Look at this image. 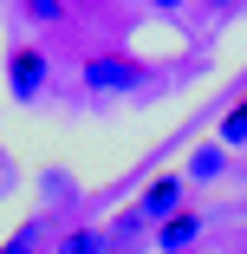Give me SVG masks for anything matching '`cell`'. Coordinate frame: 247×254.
<instances>
[{
    "instance_id": "obj_4",
    "label": "cell",
    "mask_w": 247,
    "mask_h": 254,
    "mask_svg": "<svg viewBox=\"0 0 247 254\" xmlns=\"http://www.w3.org/2000/svg\"><path fill=\"white\" fill-rule=\"evenodd\" d=\"M176 209H182V176H156L150 189L137 195V215H143V222H169Z\"/></svg>"
},
{
    "instance_id": "obj_6",
    "label": "cell",
    "mask_w": 247,
    "mask_h": 254,
    "mask_svg": "<svg viewBox=\"0 0 247 254\" xmlns=\"http://www.w3.org/2000/svg\"><path fill=\"white\" fill-rule=\"evenodd\" d=\"M221 170H228V150H221V143H202V150L189 157V176H195V183H215Z\"/></svg>"
},
{
    "instance_id": "obj_9",
    "label": "cell",
    "mask_w": 247,
    "mask_h": 254,
    "mask_svg": "<svg viewBox=\"0 0 247 254\" xmlns=\"http://www.w3.org/2000/svg\"><path fill=\"white\" fill-rule=\"evenodd\" d=\"M0 254H39V241H33V228H20L13 241H0Z\"/></svg>"
},
{
    "instance_id": "obj_10",
    "label": "cell",
    "mask_w": 247,
    "mask_h": 254,
    "mask_svg": "<svg viewBox=\"0 0 247 254\" xmlns=\"http://www.w3.org/2000/svg\"><path fill=\"white\" fill-rule=\"evenodd\" d=\"M150 7H156V13H182V7H189V0H150Z\"/></svg>"
},
{
    "instance_id": "obj_1",
    "label": "cell",
    "mask_w": 247,
    "mask_h": 254,
    "mask_svg": "<svg viewBox=\"0 0 247 254\" xmlns=\"http://www.w3.org/2000/svg\"><path fill=\"white\" fill-rule=\"evenodd\" d=\"M78 72H85V91H98V98H124V91L150 85V65L137 53H85Z\"/></svg>"
},
{
    "instance_id": "obj_8",
    "label": "cell",
    "mask_w": 247,
    "mask_h": 254,
    "mask_svg": "<svg viewBox=\"0 0 247 254\" xmlns=\"http://www.w3.org/2000/svg\"><path fill=\"white\" fill-rule=\"evenodd\" d=\"M234 143H247V98L228 105V118H221V150H234Z\"/></svg>"
},
{
    "instance_id": "obj_11",
    "label": "cell",
    "mask_w": 247,
    "mask_h": 254,
    "mask_svg": "<svg viewBox=\"0 0 247 254\" xmlns=\"http://www.w3.org/2000/svg\"><path fill=\"white\" fill-rule=\"evenodd\" d=\"M208 7H215V13H234V7H247V0H208Z\"/></svg>"
},
{
    "instance_id": "obj_3",
    "label": "cell",
    "mask_w": 247,
    "mask_h": 254,
    "mask_svg": "<svg viewBox=\"0 0 247 254\" xmlns=\"http://www.w3.org/2000/svg\"><path fill=\"white\" fill-rule=\"evenodd\" d=\"M202 209H176L169 222H156V254H195V241H202Z\"/></svg>"
},
{
    "instance_id": "obj_7",
    "label": "cell",
    "mask_w": 247,
    "mask_h": 254,
    "mask_svg": "<svg viewBox=\"0 0 247 254\" xmlns=\"http://www.w3.org/2000/svg\"><path fill=\"white\" fill-rule=\"evenodd\" d=\"M20 13H26L33 26H59L72 7H65V0H20Z\"/></svg>"
},
{
    "instance_id": "obj_5",
    "label": "cell",
    "mask_w": 247,
    "mask_h": 254,
    "mask_svg": "<svg viewBox=\"0 0 247 254\" xmlns=\"http://www.w3.org/2000/svg\"><path fill=\"white\" fill-rule=\"evenodd\" d=\"M52 254H111V235H104V228H91V222H78V228L59 235Z\"/></svg>"
},
{
    "instance_id": "obj_2",
    "label": "cell",
    "mask_w": 247,
    "mask_h": 254,
    "mask_svg": "<svg viewBox=\"0 0 247 254\" xmlns=\"http://www.w3.org/2000/svg\"><path fill=\"white\" fill-rule=\"evenodd\" d=\"M7 85H13L20 105H39L46 85H52V59H46L39 46H13V53H7Z\"/></svg>"
}]
</instances>
